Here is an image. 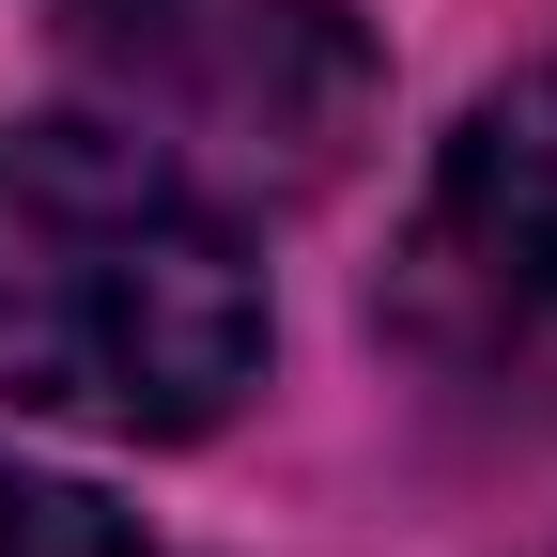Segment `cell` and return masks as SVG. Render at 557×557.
<instances>
[{"mask_svg":"<svg viewBox=\"0 0 557 557\" xmlns=\"http://www.w3.org/2000/svg\"><path fill=\"white\" fill-rule=\"evenodd\" d=\"M387 341L496 418H557V62L434 139L387 248Z\"/></svg>","mask_w":557,"mask_h":557,"instance_id":"3957f363","label":"cell"},{"mask_svg":"<svg viewBox=\"0 0 557 557\" xmlns=\"http://www.w3.org/2000/svg\"><path fill=\"white\" fill-rule=\"evenodd\" d=\"M263 263L201 171L124 124H0V403L186 449L263 387Z\"/></svg>","mask_w":557,"mask_h":557,"instance_id":"6da1fadb","label":"cell"},{"mask_svg":"<svg viewBox=\"0 0 557 557\" xmlns=\"http://www.w3.org/2000/svg\"><path fill=\"white\" fill-rule=\"evenodd\" d=\"M0 557H156V542H139V511H109L94 480L0 465Z\"/></svg>","mask_w":557,"mask_h":557,"instance_id":"277c9868","label":"cell"},{"mask_svg":"<svg viewBox=\"0 0 557 557\" xmlns=\"http://www.w3.org/2000/svg\"><path fill=\"white\" fill-rule=\"evenodd\" d=\"M78 78L109 94L124 139H156L218 201L341 186L387 109V62L341 0H78Z\"/></svg>","mask_w":557,"mask_h":557,"instance_id":"7a4b0ae2","label":"cell"}]
</instances>
